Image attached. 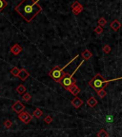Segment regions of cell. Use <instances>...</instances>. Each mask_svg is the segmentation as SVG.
Instances as JSON below:
<instances>
[{
	"label": "cell",
	"instance_id": "ba28073f",
	"mask_svg": "<svg viewBox=\"0 0 122 137\" xmlns=\"http://www.w3.org/2000/svg\"><path fill=\"white\" fill-rule=\"evenodd\" d=\"M67 90H69L70 92H71L72 95H75V96H77V94L80 92V89H79V87L76 84L71 85V86L67 89Z\"/></svg>",
	"mask_w": 122,
	"mask_h": 137
},
{
	"label": "cell",
	"instance_id": "44dd1931",
	"mask_svg": "<svg viewBox=\"0 0 122 137\" xmlns=\"http://www.w3.org/2000/svg\"><path fill=\"white\" fill-rule=\"evenodd\" d=\"M31 99V94L28 93V92H25V93L23 94V100L25 101V102H29L30 100Z\"/></svg>",
	"mask_w": 122,
	"mask_h": 137
},
{
	"label": "cell",
	"instance_id": "5bb4252c",
	"mask_svg": "<svg viewBox=\"0 0 122 137\" xmlns=\"http://www.w3.org/2000/svg\"><path fill=\"white\" fill-rule=\"evenodd\" d=\"M16 91L18 92V94H20V95H23V94H24L26 91H27V89H26V87L24 86V85H19L18 87L16 88Z\"/></svg>",
	"mask_w": 122,
	"mask_h": 137
},
{
	"label": "cell",
	"instance_id": "8992f818",
	"mask_svg": "<svg viewBox=\"0 0 122 137\" xmlns=\"http://www.w3.org/2000/svg\"><path fill=\"white\" fill-rule=\"evenodd\" d=\"M72 13H74L75 15H78L79 13L83 11V6L79 3L78 1H75V2L72 4Z\"/></svg>",
	"mask_w": 122,
	"mask_h": 137
},
{
	"label": "cell",
	"instance_id": "ffe728a7",
	"mask_svg": "<svg viewBox=\"0 0 122 137\" xmlns=\"http://www.w3.org/2000/svg\"><path fill=\"white\" fill-rule=\"evenodd\" d=\"M19 71H20V70H19L18 68L13 67V68L11 70V73H12L13 76H17V75H18V73H19Z\"/></svg>",
	"mask_w": 122,
	"mask_h": 137
},
{
	"label": "cell",
	"instance_id": "5b68a950",
	"mask_svg": "<svg viewBox=\"0 0 122 137\" xmlns=\"http://www.w3.org/2000/svg\"><path fill=\"white\" fill-rule=\"evenodd\" d=\"M18 119L21 122H23L24 124L27 125V124H29L30 122H31V120H32V115H31L30 112L23 110L22 112L18 113Z\"/></svg>",
	"mask_w": 122,
	"mask_h": 137
},
{
	"label": "cell",
	"instance_id": "9c48e42d",
	"mask_svg": "<svg viewBox=\"0 0 122 137\" xmlns=\"http://www.w3.org/2000/svg\"><path fill=\"white\" fill-rule=\"evenodd\" d=\"M17 76L19 77L20 80H22V81H25V80H27V79L29 78L30 73L28 72L27 70H25V68H21V70L19 71V73H18Z\"/></svg>",
	"mask_w": 122,
	"mask_h": 137
},
{
	"label": "cell",
	"instance_id": "7c38bea8",
	"mask_svg": "<svg viewBox=\"0 0 122 137\" xmlns=\"http://www.w3.org/2000/svg\"><path fill=\"white\" fill-rule=\"evenodd\" d=\"M120 27H121V24H120V22L117 20V19H116V20H113L112 23H111V28L113 29V31H118L119 29H120Z\"/></svg>",
	"mask_w": 122,
	"mask_h": 137
},
{
	"label": "cell",
	"instance_id": "7402d4cb",
	"mask_svg": "<svg viewBox=\"0 0 122 137\" xmlns=\"http://www.w3.org/2000/svg\"><path fill=\"white\" fill-rule=\"evenodd\" d=\"M98 24H99V25H98V26H100V27H102V28H103L104 26H105V25H106V24H107L106 19L103 18V17H101V18H99V20H98Z\"/></svg>",
	"mask_w": 122,
	"mask_h": 137
},
{
	"label": "cell",
	"instance_id": "2e32d148",
	"mask_svg": "<svg viewBox=\"0 0 122 137\" xmlns=\"http://www.w3.org/2000/svg\"><path fill=\"white\" fill-rule=\"evenodd\" d=\"M42 115H43V112L40 109H35V112H34V116H35V118L39 119L40 117H42Z\"/></svg>",
	"mask_w": 122,
	"mask_h": 137
},
{
	"label": "cell",
	"instance_id": "603a6c76",
	"mask_svg": "<svg viewBox=\"0 0 122 137\" xmlns=\"http://www.w3.org/2000/svg\"><path fill=\"white\" fill-rule=\"evenodd\" d=\"M12 126H13V122L11 121V120H6V121L4 122V127L7 129H10L12 128Z\"/></svg>",
	"mask_w": 122,
	"mask_h": 137
},
{
	"label": "cell",
	"instance_id": "30bf717a",
	"mask_svg": "<svg viewBox=\"0 0 122 137\" xmlns=\"http://www.w3.org/2000/svg\"><path fill=\"white\" fill-rule=\"evenodd\" d=\"M11 53H13V55H18L19 53L22 52V48L20 45H18V44H14L13 46H12V48H11Z\"/></svg>",
	"mask_w": 122,
	"mask_h": 137
},
{
	"label": "cell",
	"instance_id": "cb8c5ba5",
	"mask_svg": "<svg viewBox=\"0 0 122 137\" xmlns=\"http://www.w3.org/2000/svg\"><path fill=\"white\" fill-rule=\"evenodd\" d=\"M111 50H112V48H111L110 45H105L103 47V52L105 53H111Z\"/></svg>",
	"mask_w": 122,
	"mask_h": 137
},
{
	"label": "cell",
	"instance_id": "3957f363",
	"mask_svg": "<svg viewBox=\"0 0 122 137\" xmlns=\"http://www.w3.org/2000/svg\"><path fill=\"white\" fill-rule=\"evenodd\" d=\"M75 83H76V80H75V78L74 77V73L71 74L69 72H64L62 79H61L59 82V84L61 85L65 90H67L71 85L75 84Z\"/></svg>",
	"mask_w": 122,
	"mask_h": 137
},
{
	"label": "cell",
	"instance_id": "6da1fadb",
	"mask_svg": "<svg viewBox=\"0 0 122 137\" xmlns=\"http://www.w3.org/2000/svg\"><path fill=\"white\" fill-rule=\"evenodd\" d=\"M14 10L28 23L31 22L38 13L42 12V8L36 0H22Z\"/></svg>",
	"mask_w": 122,
	"mask_h": 137
},
{
	"label": "cell",
	"instance_id": "7a4b0ae2",
	"mask_svg": "<svg viewBox=\"0 0 122 137\" xmlns=\"http://www.w3.org/2000/svg\"><path fill=\"white\" fill-rule=\"evenodd\" d=\"M108 84H109V81L105 80L104 77L100 73H97L91 81L89 82V86L91 88H93L95 91H98V90L104 89L105 87L108 86Z\"/></svg>",
	"mask_w": 122,
	"mask_h": 137
},
{
	"label": "cell",
	"instance_id": "9a60e30c",
	"mask_svg": "<svg viewBox=\"0 0 122 137\" xmlns=\"http://www.w3.org/2000/svg\"><path fill=\"white\" fill-rule=\"evenodd\" d=\"M82 56H83V58H84L85 60H89L92 56H93V53H92L89 50H85L84 52L82 53Z\"/></svg>",
	"mask_w": 122,
	"mask_h": 137
},
{
	"label": "cell",
	"instance_id": "d6986e66",
	"mask_svg": "<svg viewBox=\"0 0 122 137\" xmlns=\"http://www.w3.org/2000/svg\"><path fill=\"white\" fill-rule=\"evenodd\" d=\"M7 5H8V3H7L6 0H0V13L6 8Z\"/></svg>",
	"mask_w": 122,
	"mask_h": 137
},
{
	"label": "cell",
	"instance_id": "4fadbf2b",
	"mask_svg": "<svg viewBox=\"0 0 122 137\" xmlns=\"http://www.w3.org/2000/svg\"><path fill=\"white\" fill-rule=\"evenodd\" d=\"M87 103H88V105L91 107V108H94V107H95L97 105V100L95 99L94 96H92L88 99Z\"/></svg>",
	"mask_w": 122,
	"mask_h": 137
},
{
	"label": "cell",
	"instance_id": "e0dca14e",
	"mask_svg": "<svg viewBox=\"0 0 122 137\" xmlns=\"http://www.w3.org/2000/svg\"><path fill=\"white\" fill-rule=\"evenodd\" d=\"M97 137H109V134L105 130H100L97 132Z\"/></svg>",
	"mask_w": 122,
	"mask_h": 137
},
{
	"label": "cell",
	"instance_id": "ac0fdd59",
	"mask_svg": "<svg viewBox=\"0 0 122 137\" xmlns=\"http://www.w3.org/2000/svg\"><path fill=\"white\" fill-rule=\"evenodd\" d=\"M96 92H97V95L100 97V98H104V97L107 95V91L104 90V89H102V90H98V91H96Z\"/></svg>",
	"mask_w": 122,
	"mask_h": 137
},
{
	"label": "cell",
	"instance_id": "8fae6325",
	"mask_svg": "<svg viewBox=\"0 0 122 137\" xmlns=\"http://www.w3.org/2000/svg\"><path fill=\"white\" fill-rule=\"evenodd\" d=\"M72 105L74 107H75V109H79L80 107L82 106V104H83V101H82L80 98H78V97L76 96L75 98H74V99L72 100Z\"/></svg>",
	"mask_w": 122,
	"mask_h": 137
},
{
	"label": "cell",
	"instance_id": "277c9868",
	"mask_svg": "<svg viewBox=\"0 0 122 137\" xmlns=\"http://www.w3.org/2000/svg\"><path fill=\"white\" fill-rule=\"evenodd\" d=\"M63 74H64V72H63V68L61 67H54L49 72V76L57 83H59L60 80L62 79Z\"/></svg>",
	"mask_w": 122,
	"mask_h": 137
},
{
	"label": "cell",
	"instance_id": "484cf974",
	"mask_svg": "<svg viewBox=\"0 0 122 137\" xmlns=\"http://www.w3.org/2000/svg\"><path fill=\"white\" fill-rule=\"evenodd\" d=\"M94 31H95V33L97 34H100L103 32V28L102 27H100V26H97L96 28L94 29Z\"/></svg>",
	"mask_w": 122,
	"mask_h": 137
},
{
	"label": "cell",
	"instance_id": "d4e9b609",
	"mask_svg": "<svg viewBox=\"0 0 122 137\" xmlns=\"http://www.w3.org/2000/svg\"><path fill=\"white\" fill-rule=\"evenodd\" d=\"M44 122H45L46 124H51V123L53 122V117L51 115H47L45 117V119H44Z\"/></svg>",
	"mask_w": 122,
	"mask_h": 137
},
{
	"label": "cell",
	"instance_id": "52a82bcc",
	"mask_svg": "<svg viewBox=\"0 0 122 137\" xmlns=\"http://www.w3.org/2000/svg\"><path fill=\"white\" fill-rule=\"evenodd\" d=\"M12 109H13V112H16V113H20V112H22L25 109V107H24V105H23L20 101H16L13 106H12Z\"/></svg>",
	"mask_w": 122,
	"mask_h": 137
}]
</instances>
